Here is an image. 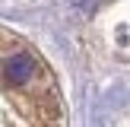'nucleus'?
Returning <instances> with one entry per match:
<instances>
[{
    "mask_svg": "<svg viewBox=\"0 0 130 127\" xmlns=\"http://www.w3.org/2000/svg\"><path fill=\"white\" fill-rule=\"evenodd\" d=\"M0 60H3L0 64L3 127H67V105L57 76L25 38L3 32Z\"/></svg>",
    "mask_w": 130,
    "mask_h": 127,
    "instance_id": "f257e3e1",
    "label": "nucleus"
}]
</instances>
